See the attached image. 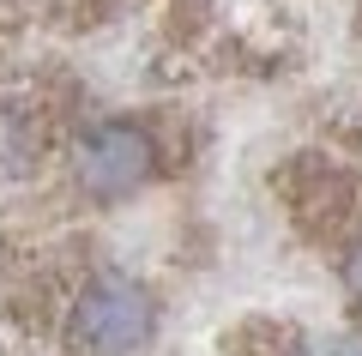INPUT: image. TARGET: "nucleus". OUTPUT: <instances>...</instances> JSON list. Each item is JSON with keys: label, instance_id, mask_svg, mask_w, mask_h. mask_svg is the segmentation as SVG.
<instances>
[{"label": "nucleus", "instance_id": "nucleus-4", "mask_svg": "<svg viewBox=\"0 0 362 356\" xmlns=\"http://www.w3.org/2000/svg\"><path fill=\"white\" fill-rule=\"evenodd\" d=\"M350 290H362V242H356V254H350Z\"/></svg>", "mask_w": 362, "mask_h": 356}, {"label": "nucleus", "instance_id": "nucleus-3", "mask_svg": "<svg viewBox=\"0 0 362 356\" xmlns=\"http://www.w3.org/2000/svg\"><path fill=\"white\" fill-rule=\"evenodd\" d=\"M49 115H42L37 97H0V163L6 169H25L42 157L49 145Z\"/></svg>", "mask_w": 362, "mask_h": 356}, {"label": "nucleus", "instance_id": "nucleus-2", "mask_svg": "<svg viewBox=\"0 0 362 356\" xmlns=\"http://www.w3.org/2000/svg\"><path fill=\"white\" fill-rule=\"evenodd\" d=\"M73 169H78V188L90 200H127V193H139L151 181L157 145L139 121H97L73 145Z\"/></svg>", "mask_w": 362, "mask_h": 356}, {"label": "nucleus", "instance_id": "nucleus-1", "mask_svg": "<svg viewBox=\"0 0 362 356\" xmlns=\"http://www.w3.org/2000/svg\"><path fill=\"white\" fill-rule=\"evenodd\" d=\"M151 296L133 278H90L66 314V344L78 356H127L151 338Z\"/></svg>", "mask_w": 362, "mask_h": 356}]
</instances>
